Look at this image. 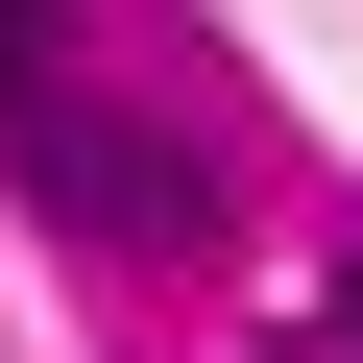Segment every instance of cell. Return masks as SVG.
Listing matches in <instances>:
<instances>
[{
	"instance_id": "obj_1",
	"label": "cell",
	"mask_w": 363,
	"mask_h": 363,
	"mask_svg": "<svg viewBox=\"0 0 363 363\" xmlns=\"http://www.w3.org/2000/svg\"><path fill=\"white\" fill-rule=\"evenodd\" d=\"M0 145H25V194H49L97 267H194V242H218V145H169V121H121V97H25Z\"/></svg>"
},
{
	"instance_id": "obj_2",
	"label": "cell",
	"mask_w": 363,
	"mask_h": 363,
	"mask_svg": "<svg viewBox=\"0 0 363 363\" xmlns=\"http://www.w3.org/2000/svg\"><path fill=\"white\" fill-rule=\"evenodd\" d=\"M25 97H49V0H0V121H25Z\"/></svg>"
},
{
	"instance_id": "obj_3",
	"label": "cell",
	"mask_w": 363,
	"mask_h": 363,
	"mask_svg": "<svg viewBox=\"0 0 363 363\" xmlns=\"http://www.w3.org/2000/svg\"><path fill=\"white\" fill-rule=\"evenodd\" d=\"M339 363H363V267H339Z\"/></svg>"
}]
</instances>
